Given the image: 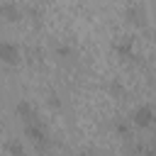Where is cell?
Instances as JSON below:
<instances>
[{
    "mask_svg": "<svg viewBox=\"0 0 156 156\" xmlns=\"http://www.w3.org/2000/svg\"><path fill=\"white\" fill-rule=\"evenodd\" d=\"M24 127V136L34 144V149L37 151H49L51 149V136H49V129H46V124L41 122V119H34V122H27V124H22Z\"/></svg>",
    "mask_w": 156,
    "mask_h": 156,
    "instance_id": "1",
    "label": "cell"
},
{
    "mask_svg": "<svg viewBox=\"0 0 156 156\" xmlns=\"http://www.w3.org/2000/svg\"><path fill=\"white\" fill-rule=\"evenodd\" d=\"M129 122L132 127L136 129H151L156 124V107L154 105H139L132 115H129Z\"/></svg>",
    "mask_w": 156,
    "mask_h": 156,
    "instance_id": "2",
    "label": "cell"
},
{
    "mask_svg": "<svg viewBox=\"0 0 156 156\" xmlns=\"http://www.w3.org/2000/svg\"><path fill=\"white\" fill-rule=\"evenodd\" d=\"M112 46H115L117 56H119V58H124V61H136V58H139V56H136V51H134V39H132V37H119Z\"/></svg>",
    "mask_w": 156,
    "mask_h": 156,
    "instance_id": "3",
    "label": "cell"
},
{
    "mask_svg": "<svg viewBox=\"0 0 156 156\" xmlns=\"http://www.w3.org/2000/svg\"><path fill=\"white\" fill-rule=\"evenodd\" d=\"M124 17L129 24H136V27H144L146 24V10L141 2H129L127 10H124Z\"/></svg>",
    "mask_w": 156,
    "mask_h": 156,
    "instance_id": "4",
    "label": "cell"
},
{
    "mask_svg": "<svg viewBox=\"0 0 156 156\" xmlns=\"http://www.w3.org/2000/svg\"><path fill=\"white\" fill-rule=\"evenodd\" d=\"M0 58H2V63H7V66L20 63V46L12 44V41H2V44H0Z\"/></svg>",
    "mask_w": 156,
    "mask_h": 156,
    "instance_id": "5",
    "label": "cell"
},
{
    "mask_svg": "<svg viewBox=\"0 0 156 156\" xmlns=\"http://www.w3.org/2000/svg\"><path fill=\"white\" fill-rule=\"evenodd\" d=\"M15 112H17V117L22 119V124L34 122V119H41V117H39V112L34 110V105H32V102H27V100H20V102L15 105Z\"/></svg>",
    "mask_w": 156,
    "mask_h": 156,
    "instance_id": "6",
    "label": "cell"
},
{
    "mask_svg": "<svg viewBox=\"0 0 156 156\" xmlns=\"http://www.w3.org/2000/svg\"><path fill=\"white\" fill-rule=\"evenodd\" d=\"M2 17L7 22H17L20 20V7L12 5V2H2Z\"/></svg>",
    "mask_w": 156,
    "mask_h": 156,
    "instance_id": "7",
    "label": "cell"
},
{
    "mask_svg": "<svg viewBox=\"0 0 156 156\" xmlns=\"http://www.w3.org/2000/svg\"><path fill=\"white\" fill-rule=\"evenodd\" d=\"M7 151H10L12 156H24V146H22L17 139H10V141H7Z\"/></svg>",
    "mask_w": 156,
    "mask_h": 156,
    "instance_id": "8",
    "label": "cell"
},
{
    "mask_svg": "<svg viewBox=\"0 0 156 156\" xmlns=\"http://www.w3.org/2000/svg\"><path fill=\"white\" fill-rule=\"evenodd\" d=\"M129 124H132V122H129ZM129 124H127V122H115V129H117L122 136H129Z\"/></svg>",
    "mask_w": 156,
    "mask_h": 156,
    "instance_id": "9",
    "label": "cell"
},
{
    "mask_svg": "<svg viewBox=\"0 0 156 156\" xmlns=\"http://www.w3.org/2000/svg\"><path fill=\"white\" fill-rule=\"evenodd\" d=\"M56 54H61V56H71V49H68V46H58Z\"/></svg>",
    "mask_w": 156,
    "mask_h": 156,
    "instance_id": "10",
    "label": "cell"
},
{
    "mask_svg": "<svg viewBox=\"0 0 156 156\" xmlns=\"http://www.w3.org/2000/svg\"><path fill=\"white\" fill-rule=\"evenodd\" d=\"M76 156H90V154H85V151H80V154H76Z\"/></svg>",
    "mask_w": 156,
    "mask_h": 156,
    "instance_id": "11",
    "label": "cell"
}]
</instances>
